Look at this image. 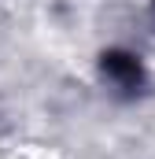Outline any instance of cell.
I'll use <instances>...</instances> for the list:
<instances>
[{
  "label": "cell",
  "instance_id": "1",
  "mask_svg": "<svg viewBox=\"0 0 155 159\" xmlns=\"http://www.w3.org/2000/svg\"><path fill=\"white\" fill-rule=\"evenodd\" d=\"M100 74H104V81L111 89L126 93V96L140 93V85H144V67L129 52H104L100 56Z\"/></svg>",
  "mask_w": 155,
  "mask_h": 159
}]
</instances>
